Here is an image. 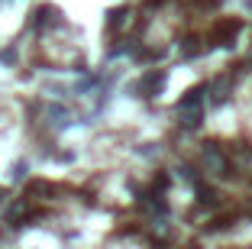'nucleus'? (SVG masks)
Masks as SVG:
<instances>
[{"instance_id": "nucleus-1", "label": "nucleus", "mask_w": 252, "mask_h": 249, "mask_svg": "<svg viewBox=\"0 0 252 249\" xmlns=\"http://www.w3.org/2000/svg\"><path fill=\"white\" fill-rule=\"evenodd\" d=\"M207 169H210V175H223V169H226V159H223L214 146L207 149Z\"/></svg>"}, {"instance_id": "nucleus-2", "label": "nucleus", "mask_w": 252, "mask_h": 249, "mask_svg": "<svg viewBox=\"0 0 252 249\" xmlns=\"http://www.w3.org/2000/svg\"><path fill=\"white\" fill-rule=\"evenodd\" d=\"M23 213H26V201H20V204H16L13 211H10V223H16V220H20Z\"/></svg>"}, {"instance_id": "nucleus-3", "label": "nucleus", "mask_w": 252, "mask_h": 249, "mask_svg": "<svg viewBox=\"0 0 252 249\" xmlns=\"http://www.w3.org/2000/svg\"><path fill=\"white\" fill-rule=\"evenodd\" d=\"M3 198H7V191H3V188H0V201H3Z\"/></svg>"}]
</instances>
